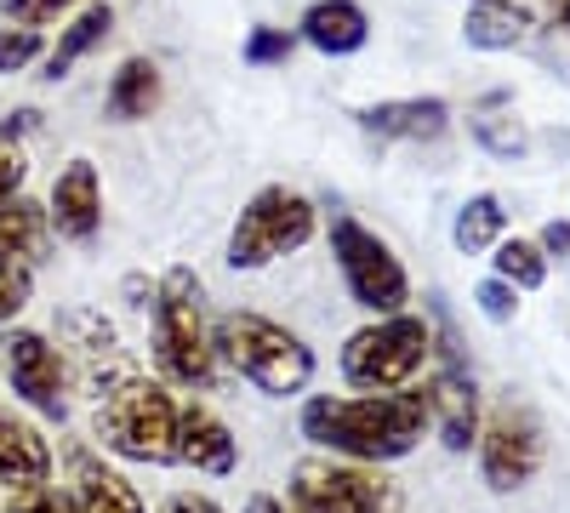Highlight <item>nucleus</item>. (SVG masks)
<instances>
[{"label": "nucleus", "mask_w": 570, "mask_h": 513, "mask_svg": "<svg viewBox=\"0 0 570 513\" xmlns=\"http://www.w3.org/2000/svg\"><path fill=\"white\" fill-rule=\"evenodd\" d=\"M149 348L160 377L177 388H212L217 377V354L206 337V314H200V279L195 268H166L155 286V314H149Z\"/></svg>", "instance_id": "3"}, {"label": "nucleus", "mask_w": 570, "mask_h": 513, "mask_svg": "<svg viewBox=\"0 0 570 513\" xmlns=\"http://www.w3.org/2000/svg\"><path fill=\"white\" fill-rule=\"evenodd\" d=\"M525 34H531L525 7H513V0H468L462 40L473 52H513V46H525Z\"/></svg>", "instance_id": "19"}, {"label": "nucleus", "mask_w": 570, "mask_h": 513, "mask_svg": "<svg viewBox=\"0 0 570 513\" xmlns=\"http://www.w3.org/2000/svg\"><path fill=\"white\" fill-rule=\"evenodd\" d=\"M109 23H115V7H109V0H91L86 12H75V18H69V29L58 34V46L40 58L46 80H69V69H75L86 52H98V46H104Z\"/></svg>", "instance_id": "20"}, {"label": "nucleus", "mask_w": 570, "mask_h": 513, "mask_svg": "<svg viewBox=\"0 0 570 513\" xmlns=\"http://www.w3.org/2000/svg\"><path fill=\"white\" fill-rule=\"evenodd\" d=\"M160 513H228V507L217 496H206V491H171L160 502Z\"/></svg>", "instance_id": "33"}, {"label": "nucleus", "mask_w": 570, "mask_h": 513, "mask_svg": "<svg viewBox=\"0 0 570 513\" xmlns=\"http://www.w3.org/2000/svg\"><path fill=\"white\" fill-rule=\"evenodd\" d=\"M331 257L343 268V286L371 314H405L411 274L383 235H371L360 217H331Z\"/></svg>", "instance_id": "8"}, {"label": "nucleus", "mask_w": 570, "mask_h": 513, "mask_svg": "<svg viewBox=\"0 0 570 513\" xmlns=\"http://www.w3.org/2000/svg\"><path fill=\"white\" fill-rule=\"evenodd\" d=\"M212 354L228 371H240L252 388H263L268 399L308 394L314 371H320L314 348L297 332H285L279 319H268V314H223L217 332H212Z\"/></svg>", "instance_id": "2"}, {"label": "nucleus", "mask_w": 570, "mask_h": 513, "mask_svg": "<svg viewBox=\"0 0 570 513\" xmlns=\"http://www.w3.org/2000/svg\"><path fill=\"white\" fill-rule=\"evenodd\" d=\"M23 177H29V160L18 144H0V206L23 195Z\"/></svg>", "instance_id": "32"}, {"label": "nucleus", "mask_w": 570, "mask_h": 513, "mask_svg": "<svg viewBox=\"0 0 570 513\" xmlns=\"http://www.w3.org/2000/svg\"><path fill=\"white\" fill-rule=\"evenodd\" d=\"M428 423L440 428L445 451H468L480 434V388H473L468 365H445L428 383Z\"/></svg>", "instance_id": "16"}, {"label": "nucleus", "mask_w": 570, "mask_h": 513, "mask_svg": "<svg viewBox=\"0 0 570 513\" xmlns=\"http://www.w3.org/2000/svg\"><path fill=\"white\" fill-rule=\"evenodd\" d=\"M0 513H75V502L58 485H29V491H12Z\"/></svg>", "instance_id": "29"}, {"label": "nucleus", "mask_w": 570, "mask_h": 513, "mask_svg": "<svg viewBox=\"0 0 570 513\" xmlns=\"http://www.w3.org/2000/svg\"><path fill=\"white\" fill-rule=\"evenodd\" d=\"M46 58V40L40 29H18V23H0V75H23L29 63Z\"/></svg>", "instance_id": "26"}, {"label": "nucleus", "mask_w": 570, "mask_h": 513, "mask_svg": "<svg viewBox=\"0 0 570 513\" xmlns=\"http://www.w3.org/2000/svg\"><path fill=\"white\" fill-rule=\"evenodd\" d=\"M292 46H297V34L292 29H252L246 34V46H240V58L246 63H285V58H292Z\"/></svg>", "instance_id": "28"}, {"label": "nucleus", "mask_w": 570, "mask_h": 513, "mask_svg": "<svg viewBox=\"0 0 570 513\" xmlns=\"http://www.w3.org/2000/svg\"><path fill=\"white\" fill-rule=\"evenodd\" d=\"M428 354H434L428 319H416V314H376L371 325L348 332V343L337 354V371H343V383L360 388V394H389V388H411V377L428 365Z\"/></svg>", "instance_id": "5"}, {"label": "nucleus", "mask_w": 570, "mask_h": 513, "mask_svg": "<svg viewBox=\"0 0 570 513\" xmlns=\"http://www.w3.org/2000/svg\"><path fill=\"white\" fill-rule=\"evenodd\" d=\"M320 235V211L308 206V195L297 189H257L246 200V211L234 217V235H228V268L234 274H252V268H268L279 257H292L297 246H308Z\"/></svg>", "instance_id": "6"}, {"label": "nucleus", "mask_w": 570, "mask_h": 513, "mask_svg": "<svg viewBox=\"0 0 570 513\" xmlns=\"http://www.w3.org/2000/svg\"><path fill=\"white\" fill-rule=\"evenodd\" d=\"M303 440L343 462H400L428 440V388L389 394H314L303 399Z\"/></svg>", "instance_id": "1"}, {"label": "nucleus", "mask_w": 570, "mask_h": 513, "mask_svg": "<svg viewBox=\"0 0 570 513\" xmlns=\"http://www.w3.org/2000/svg\"><path fill=\"white\" fill-rule=\"evenodd\" d=\"M177 462H183V468H195V474H206V480L234 474L240 445H234L228 423L212 405H183L177 411Z\"/></svg>", "instance_id": "15"}, {"label": "nucleus", "mask_w": 570, "mask_h": 513, "mask_svg": "<svg viewBox=\"0 0 570 513\" xmlns=\"http://www.w3.org/2000/svg\"><path fill=\"white\" fill-rule=\"evenodd\" d=\"M564 29H570V0H564Z\"/></svg>", "instance_id": "37"}, {"label": "nucleus", "mask_w": 570, "mask_h": 513, "mask_svg": "<svg viewBox=\"0 0 570 513\" xmlns=\"http://www.w3.org/2000/svg\"><path fill=\"white\" fill-rule=\"evenodd\" d=\"M354 120L371 137H389V144H434L451 126V109L440 98H389V103H365Z\"/></svg>", "instance_id": "17"}, {"label": "nucleus", "mask_w": 570, "mask_h": 513, "mask_svg": "<svg viewBox=\"0 0 570 513\" xmlns=\"http://www.w3.org/2000/svg\"><path fill=\"white\" fill-rule=\"evenodd\" d=\"M35 120H40L35 109H12V115H7V126H0V144H18V137H29V131H35Z\"/></svg>", "instance_id": "35"}, {"label": "nucleus", "mask_w": 570, "mask_h": 513, "mask_svg": "<svg viewBox=\"0 0 570 513\" xmlns=\"http://www.w3.org/2000/svg\"><path fill=\"white\" fill-rule=\"evenodd\" d=\"M297 40L325 52V58H354L371 40V18H365L360 0H314L297 23Z\"/></svg>", "instance_id": "18"}, {"label": "nucleus", "mask_w": 570, "mask_h": 513, "mask_svg": "<svg viewBox=\"0 0 570 513\" xmlns=\"http://www.w3.org/2000/svg\"><path fill=\"white\" fill-rule=\"evenodd\" d=\"M473 445H480V474H485V485L497 496L525 491L542 474V462H548V434H542V423L525 405L491 411V423L473 434Z\"/></svg>", "instance_id": "9"}, {"label": "nucleus", "mask_w": 570, "mask_h": 513, "mask_svg": "<svg viewBox=\"0 0 570 513\" xmlns=\"http://www.w3.org/2000/svg\"><path fill=\"white\" fill-rule=\"evenodd\" d=\"M52 440H46L23 411L0 405V485L29 491V485H52Z\"/></svg>", "instance_id": "14"}, {"label": "nucleus", "mask_w": 570, "mask_h": 513, "mask_svg": "<svg viewBox=\"0 0 570 513\" xmlns=\"http://www.w3.org/2000/svg\"><path fill=\"white\" fill-rule=\"evenodd\" d=\"M480 314H485V319H497V325H508V319L519 314V292L508 286V279H497V274H491L485 286H480Z\"/></svg>", "instance_id": "31"}, {"label": "nucleus", "mask_w": 570, "mask_h": 513, "mask_svg": "<svg viewBox=\"0 0 570 513\" xmlns=\"http://www.w3.org/2000/svg\"><path fill=\"white\" fill-rule=\"evenodd\" d=\"M0 371L7 388L46 423H69V359L46 332H7L0 337Z\"/></svg>", "instance_id": "10"}, {"label": "nucleus", "mask_w": 570, "mask_h": 513, "mask_svg": "<svg viewBox=\"0 0 570 513\" xmlns=\"http://www.w3.org/2000/svg\"><path fill=\"white\" fill-rule=\"evenodd\" d=\"M63 337H69V348H75V365H80V377H86V388L91 394H109V388H120L126 377H137L131 371V359H126V348H120V337H115V325L104 319V314H91V308H63Z\"/></svg>", "instance_id": "12"}, {"label": "nucleus", "mask_w": 570, "mask_h": 513, "mask_svg": "<svg viewBox=\"0 0 570 513\" xmlns=\"http://www.w3.org/2000/svg\"><path fill=\"white\" fill-rule=\"evenodd\" d=\"M160 109V69L149 58H126L109 80V120H149Z\"/></svg>", "instance_id": "21"}, {"label": "nucleus", "mask_w": 570, "mask_h": 513, "mask_svg": "<svg viewBox=\"0 0 570 513\" xmlns=\"http://www.w3.org/2000/svg\"><path fill=\"white\" fill-rule=\"evenodd\" d=\"M177 394L155 377H126L120 388H109L98 399V440L126 456V462H149L166 468L177 462Z\"/></svg>", "instance_id": "4"}, {"label": "nucleus", "mask_w": 570, "mask_h": 513, "mask_svg": "<svg viewBox=\"0 0 570 513\" xmlns=\"http://www.w3.org/2000/svg\"><path fill=\"white\" fill-rule=\"evenodd\" d=\"M29 297H35V268L12 251H0V325L18 319L29 308Z\"/></svg>", "instance_id": "25"}, {"label": "nucleus", "mask_w": 570, "mask_h": 513, "mask_svg": "<svg viewBox=\"0 0 570 513\" xmlns=\"http://www.w3.org/2000/svg\"><path fill=\"white\" fill-rule=\"evenodd\" d=\"M46 223H52V235L69 240V246L98 240V228H104V177H98V166H91V160H69L52 177Z\"/></svg>", "instance_id": "11"}, {"label": "nucleus", "mask_w": 570, "mask_h": 513, "mask_svg": "<svg viewBox=\"0 0 570 513\" xmlns=\"http://www.w3.org/2000/svg\"><path fill=\"white\" fill-rule=\"evenodd\" d=\"M537 246H542V257H564L570 263V223H548L537 235Z\"/></svg>", "instance_id": "34"}, {"label": "nucleus", "mask_w": 570, "mask_h": 513, "mask_svg": "<svg viewBox=\"0 0 570 513\" xmlns=\"http://www.w3.org/2000/svg\"><path fill=\"white\" fill-rule=\"evenodd\" d=\"M292 513H405L400 485L371 462L308 456L292 468Z\"/></svg>", "instance_id": "7"}, {"label": "nucleus", "mask_w": 570, "mask_h": 513, "mask_svg": "<svg viewBox=\"0 0 570 513\" xmlns=\"http://www.w3.org/2000/svg\"><path fill=\"white\" fill-rule=\"evenodd\" d=\"M473 137H480L485 149H497V155H519V149H525V131H519L508 115H473Z\"/></svg>", "instance_id": "30"}, {"label": "nucleus", "mask_w": 570, "mask_h": 513, "mask_svg": "<svg viewBox=\"0 0 570 513\" xmlns=\"http://www.w3.org/2000/svg\"><path fill=\"white\" fill-rule=\"evenodd\" d=\"M491 251H497V257H491L497 279H508L513 292H542V286H548V257H542L537 240H508V235H502Z\"/></svg>", "instance_id": "24"}, {"label": "nucleus", "mask_w": 570, "mask_h": 513, "mask_svg": "<svg viewBox=\"0 0 570 513\" xmlns=\"http://www.w3.org/2000/svg\"><path fill=\"white\" fill-rule=\"evenodd\" d=\"M46 246H52V223H46V206H35L29 195L7 200L0 206V251L23 257L29 268L46 257Z\"/></svg>", "instance_id": "22"}, {"label": "nucleus", "mask_w": 570, "mask_h": 513, "mask_svg": "<svg viewBox=\"0 0 570 513\" xmlns=\"http://www.w3.org/2000/svg\"><path fill=\"white\" fill-rule=\"evenodd\" d=\"M63 474H69V502L75 513H149L137 496V485L115 468V462H104L91 445H63Z\"/></svg>", "instance_id": "13"}, {"label": "nucleus", "mask_w": 570, "mask_h": 513, "mask_svg": "<svg viewBox=\"0 0 570 513\" xmlns=\"http://www.w3.org/2000/svg\"><path fill=\"white\" fill-rule=\"evenodd\" d=\"M502 235H508V206H502L497 195H473V200L456 211V223H451V240H456L462 257H485Z\"/></svg>", "instance_id": "23"}, {"label": "nucleus", "mask_w": 570, "mask_h": 513, "mask_svg": "<svg viewBox=\"0 0 570 513\" xmlns=\"http://www.w3.org/2000/svg\"><path fill=\"white\" fill-rule=\"evenodd\" d=\"M246 513H292V507H285L279 496H252V502H246Z\"/></svg>", "instance_id": "36"}, {"label": "nucleus", "mask_w": 570, "mask_h": 513, "mask_svg": "<svg viewBox=\"0 0 570 513\" xmlns=\"http://www.w3.org/2000/svg\"><path fill=\"white\" fill-rule=\"evenodd\" d=\"M69 7L75 0H0V18L18 23V29H46V23H58Z\"/></svg>", "instance_id": "27"}]
</instances>
